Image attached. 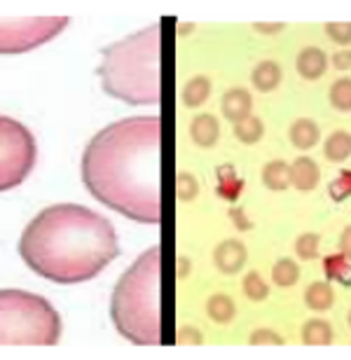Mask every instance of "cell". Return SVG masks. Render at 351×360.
Segmentation results:
<instances>
[{"mask_svg":"<svg viewBox=\"0 0 351 360\" xmlns=\"http://www.w3.org/2000/svg\"><path fill=\"white\" fill-rule=\"evenodd\" d=\"M82 180L113 211L129 220H162V120L129 117L106 127L82 155Z\"/></svg>","mask_w":351,"mask_h":360,"instance_id":"6da1fadb","label":"cell"},{"mask_svg":"<svg viewBox=\"0 0 351 360\" xmlns=\"http://www.w3.org/2000/svg\"><path fill=\"white\" fill-rule=\"evenodd\" d=\"M19 255L38 276L54 283L94 278L120 255L115 227L87 206L56 204L24 229Z\"/></svg>","mask_w":351,"mask_h":360,"instance_id":"7a4b0ae2","label":"cell"},{"mask_svg":"<svg viewBox=\"0 0 351 360\" xmlns=\"http://www.w3.org/2000/svg\"><path fill=\"white\" fill-rule=\"evenodd\" d=\"M117 333L139 347H160L162 340V248L153 246L117 281L110 300Z\"/></svg>","mask_w":351,"mask_h":360,"instance_id":"3957f363","label":"cell"},{"mask_svg":"<svg viewBox=\"0 0 351 360\" xmlns=\"http://www.w3.org/2000/svg\"><path fill=\"white\" fill-rule=\"evenodd\" d=\"M106 94L129 105L162 101V31L150 26L103 49L98 68Z\"/></svg>","mask_w":351,"mask_h":360,"instance_id":"277c9868","label":"cell"},{"mask_svg":"<svg viewBox=\"0 0 351 360\" xmlns=\"http://www.w3.org/2000/svg\"><path fill=\"white\" fill-rule=\"evenodd\" d=\"M61 319L45 297L0 290V347H56Z\"/></svg>","mask_w":351,"mask_h":360,"instance_id":"5b68a950","label":"cell"},{"mask_svg":"<svg viewBox=\"0 0 351 360\" xmlns=\"http://www.w3.org/2000/svg\"><path fill=\"white\" fill-rule=\"evenodd\" d=\"M35 155L38 148L26 124L0 115V192L24 183L33 171Z\"/></svg>","mask_w":351,"mask_h":360,"instance_id":"8992f818","label":"cell"},{"mask_svg":"<svg viewBox=\"0 0 351 360\" xmlns=\"http://www.w3.org/2000/svg\"><path fill=\"white\" fill-rule=\"evenodd\" d=\"M68 17H12L0 19V54H24L56 38Z\"/></svg>","mask_w":351,"mask_h":360,"instance_id":"52a82bcc","label":"cell"},{"mask_svg":"<svg viewBox=\"0 0 351 360\" xmlns=\"http://www.w3.org/2000/svg\"><path fill=\"white\" fill-rule=\"evenodd\" d=\"M246 257H248L246 246L236 239H227L213 250V262H216V267L223 274H230V276H234V274H239L243 269Z\"/></svg>","mask_w":351,"mask_h":360,"instance_id":"ba28073f","label":"cell"},{"mask_svg":"<svg viewBox=\"0 0 351 360\" xmlns=\"http://www.w3.org/2000/svg\"><path fill=\"white\" fill-rule=\"evenodd\" d=\"M223 115L230 122H241L250 117V110H253V98H250V91L248 89H241V87H234L230 91H225L223 96Z\"/></svg>","mask_w":351,"mask_h":360,"instance_id":"9c48e42d","label":"cell"},{"mask_svg":"<svg viewBox=\"0 0 351 360\" xmlns=\"http://www.w3.org/2000/svg\"><path fill=\"white\" fill-rule=\"evenodd\" d=\"M319 180H321V171L317 167V162L309 160V157H298L291 164V185L298 187L300 192L314 190L319 185Z\"/></svg>","mask_w":351,"mask_h":360,"instance_id":"30bf717a","label":"cell"},{"mask_svg":"<svg viewBox=\"0 0 351 360\" xmlns=\"http://www.w3.org/2000/svg\"><path fill=\"white\" fill-rule=\"evenodd\" d=\"M295 68L305 80H319L328 68V56L324 54V49H319V47H305L302 52L298 54Z\"/></svg>","mask_w":351,"mask_h":360,"instance_id":"8fae6325","label":"cell"},{"mask_svg":"<svg viewBox=\"0 0 351 360\" xmlns=\"http://www.w3.org/2000/svg\"><path fill=\"white\" fill-rule=\"evenodd\" d=\"M190 136L199 148H213L218 143L220 136V124L213 115H199L192 120L190 124Z\"/></svg>","mask_w":351,"mask_h":360,"instance_id":"7c38bea8","label":"cell"},{"mask_svg":"<svg viewBox=\"0 0 351 360\" xmlns=\"http://www.w3.org/2000/svg\"><path fill=\"white\" fill-rule=\"evenodd\" d=\"M250 82L262 94L274 91L279 87V82H281V68H279L276 61H260L253 68V73H250Z\"/></svg>","mask_w":351,"mask_h":360,"instance_id":"4fadbf2b","label":"cell"},{"mask_svg":"<svg viewBox=\"0 0 351 360\" xmlns=\"http://www.w3.org/2000/svg\"><path fill=\"white\" fill-rule=\"evenodd\" d=\"M291 143L295 146L298 150H312L314 146L319 143L321 139V131H319V127H317V122H312V120H295L291 124Z\"/></svg>","mask_w":351,"mask_h":360,"instance_id":"5bb4252c","label":"cell"},{"mask_svg":"<svg viewBox=\"0 0 351 360\" xmlns=\"http://www.w3.org/2000/svg\"><path fill=\"white\" fill-rule=\"evenodd\" d=\"M302 342L307 347H328L333 344V326L324 319H309L302 326Z\"/></svg>","mask_w":351,"mask_h":360,"instance_id":"9a60e30c","label":"cell"},{"mask_svg":"<svg viewBox=\"0 0 351 360\" xmlns=\"http://www.w3.org/2000/svg\"><path fill=\"white\" fill-rule=\"evenodd\" d=\"M262 183H264L267 190H274V192L288 190V185H291V167L286 162H281V160L264 164Z\"/></svg>","mask_w":351,"mask_h":360,"instance_id":"2e32d148","label":"cell"},{"mask_svg":"<svg viewBox=\"0 0 351 360\" xmlns=\"http://www.w3.org/2000/svg\"><path fill=\"white\" fill-rule=\"evenodd\" d=\"M305 302L312 311H328L335 302V292H333L331 283H326V281H314V283L307 288Z\"/></svg>","mask_w":351,"mask_h":360,"instance_id":"e0dca14e","label":"cell"},{"mask_svg":"<svg viewBox=\"0 0 351 360\" xmlns=\"http://www.w3.org/2000/svg\"><path fill=\"white\" fill-rule=\"evenodd\" d=\"M324 155L328 162H345L351 157V134L349 131H335L326 139L324 146Z\"/></svg>","mask_w":351,"mask_h":360,"instance_id":"ac0fdd59","label":"cell"},{"mask_svg":"<svg viewBox=\"0 0 351 360\" xmlns=\"http://www.w3.org/2000/svg\"><path fill=\"white\" fill-rule=\"evenodd\" d=\"M209 94H211L209 77L197 75V77H192L188 84H185V89H183V103L188 105V108H199V105L206 103Z\"/></svg>","mask_w":351,"mask_h":360,"instance_id":"d6986e66","label":"cell"},{"mask_svg":"<svg viewBox=\"0 0 351 360\" xmlns=\"http://www.w3.org/2000/svg\"><path fill=\"white\" fill-rule=\"evenodd\" d=\"M206 314L216 323H230L236 316V307L227 295H213V297H209V302H206Z\"/></svg>","mask_w":351,"mask_h":360,"instance_id":"ffe728a7","label":"cell"},{"mask_svg":"<svg viewBox=\"0 0 351 360\" xmlns=\"http://www.w3.org/2000/svg\"><path fill=\"white\" fill-rule=\"evenodd\" d=\"M324 271L328 274V278L338 281L342 285H351V260H347L345 255H328L324 260Z\"/></svg>","mask_w":351,"mask_h":360,"instance_id":"44dd1931","label":"cell"},{"mask_svg":"<svg viewBox=\"0 0 351 360\" xmlns=\"http://www.w3.org/2000/svg\"><path fill=\"white\" fill-rule=\"evenodd\" d=\"M264 134V127H262V120L260 117H246L241 122H236L234 124V136L239 139L241 143H246V146H255L257 141L262 139Z\"/></svg>","mask_w":351,"mask_h":360,"instance_id":"7402d4cb","label":"cell"},{"mask_svg":"<svg viewBox=\"0 0 351 360\" xmlns=\"http://www.w3.org/2000/svg\"><path fill=\"white\" fill-rule=\"evenodd\" d=\"M300 278V267L288 257H283V260H279L274 267H272V281H274L276 285L281 288H291L295 285Z\"/></svg>","mask_w":351,"mask_h":360,"instance_id":"603a6c76","label":"cell"},{"mask_svg":"<svg viewBox=\"0 0 351 360\" xmlns=\"http://www.w3.org/2000/svg\"><path fill=\"white\" fill-rule=\"evenodd\" d=\"M331 103L335 110L351 112V77H342V80L333 82L331 87Z\"/></svg>","mask_w":351,"mask_h":360,"instance_id":"cb8c5ba5","label":"cell"},{"mask_svg":"<svg viewBox=\"0 0 351 360\" xmlns=\"http://www.w3.org/2000/svg\"><path fill=\"white\" fill-rule=\"evenodd\" d=\"M241 285H243V295H246L250 302H262L269 295V285L264 283V278L257 271L246 274Z\"/></svg>","mask_w":351,"mask_h":360,"instance_id":"d4e9b609","label":"cell"},{"mask_svg":"<svg viewBox=\"0 0 351 360\" xmlns=\"http://www.w3.org/2000/svg\"><path fill=\"white\" fill-rule=\"evenodd\" d=\"M199 192V183L192 174H178L176 178V194L181 201H192Z\"/></svg>","mask_w":351,"mask_h":360,"instance_id":"484cf974","label":"cell"},{"mask_svg":"<svg viewBox=\"0 0 351 360\" xmlns=\"http://www.w3.org/2000/svg\"><path fill=\"white\" fill-rule=\"evenodd\" d=\"M319 234H302L298 236L295 241V253L302 257V260H314L319 257Z\"/></svg>","mask_w":351,"mask_h":360,"instance_id":"4316f807","label":"cell"},{"mask_svg":"<svg viewBox=\"0 0 351 360\" xmlns=\"http://www.w3.org/2000/svg\"><path fill=\"white\" fill-rule=\"evenodd\" d=\"M324 28L333 42H338V45H351V21H328Z\"/></svg>","mask_w":351,"mask_h":360,"instance_id":"83f0119b","label":"cell"},{"mask_svg":"<svg viewBox=\"0 0 351 360\" xmlns=\"http://www.w3.org/2000/svg\"><path fill=\"white\" fill-rule=\"evenodd\" d=\"M248 344H253V347H283V337L269 328H257L248 337Z\"/></svg>","mask_w":351,"mask_h":360,"instance_id":"f1b7e54d","label":"cell"},{"mask_svg":"<svg viewBox=\"0 0 351 360\" xmlns=\"http://www.w3.org/2000/svg\"><path fill=\"white\" fill-rule=\"evenodd\" d=\"M331 194H333V199L335 201H342V199H347L349 194H351V171H345L335 183L331 185Z\"/></svg>","mask_w":351,"mask_h":360,"instance_id":"f546056e","label":"cell"},{"mask_svg":"<svg viewBox=\"0 0 351 360\" xmlns=\"http://www.w3.org/2000/svg\"><path fill=\"white\" fill-rule=\"evenodd\" d=\"M241 187H243V183H241V180H236V178H232V180H220L218 192L223 194L225 199L234 201V199H236V194L241 192Z\"/></svg>","mask_w":351,"mask_h":360,"instance_id":"4dcf8cb0","label":"cell"},{"mask_svg":"<svg viewBox=\"0 0 351 360\" xmlns=\"http://www.w3.org/2000/svg\"><path fill=\"white\" fill-rule=\"evenodd\" d=\"M230 218H232V222H234V227H236V229H241V232H246V229L253 227V222H250V220L246 218L243 208H232V211H230Z\"/></svg>","mask_w":351,"mask_h":360,"instance_id":"1f68e13d","label":"cell"},{"mask_svg":"<svg viewBox=\"0 0 351 360\" xmlns=\"http://www.w3.org/2000/svg\"><path fill=\"white\" fill-rule=\"evenodd\" d=\"M333 66L338 70H349L351 68V49H340V52L333 56Z\"/></svg>","mask_w":351,"mask_h":360,"instance_id":"d6a6232c","label":"cell"},{"mask_svg":"<svg viewBox=\"0 0 351 360\" xmlns=\"http://www.w3.org/2000/svg\"><path fill=\"white\" fill-rule=\"evenodd\" d=\"M202 335H199V330L195 328H183L181 337H178V344H202Z\"/></svg>","mask_w":351,"mask_h":360,"instance_id":"836d02e7","label":"cell"},{"mask_svg":"<svg viewBox=\"0 0 351 360\" xmlns=\"http://www.w3.org/2000/svg\"><path fill=\"white\" fill-rule=\"evenodd\" d=\"M340 253L345 255L347 260H351V225L345 227V232L340 236Z\"/></svg>","mask_w":351,"mask_h":360,"instance_id":"e575fe53","label":"cell"},{"mask_svg":"<svg viewBox=\"0 0 351 360\" xmlns=\"http://www.w3.org/2000/svg\"><path fill=\"white\" fill-rule=\"evenodd\" d=\"M255 28L260 33H279L283 28V24H255Z\"/></svg>","mask_w":351,"mask_h":360,"instance_id":"d590c367","label":"cell"},{"mask_svg":"<svg viewBox=\"0 0 351 360\" xmlns=\"http://www.w3.org/2000/svg\"><path fill=\"white\" fill-rule=\"evenodd\" d=\"M188 269H190V262L185 260V257H181V260H178V276H188Z\"/></svg>","mask_w":351,"mask_h":360,"instance_id":"8d00e7d4","label":"cell"},{"mask_svg":"<svg viewBox=\"0 0 351 360\" xmlns=\"http://www.w3.org/2000/svg\"><path fill=\"white\" fill-rule=\"evenodd\" d=\"M190 31H192V24H185V26H181V35L190 33Z\"/></svg>","mask_w":351,"mask_h":360,"instance_id":"74e56055","label":"cell"},{"mask_svg":"<svg viewBox=\"0 0 351 360\" xmlns=\"http://www.w3.org/2000/svg\"><path fill=\"white\" fill-rule=\"evenodd\" d=\"M349 326H351V311H349Z\"/></svg>","mask_w":351,"mask_h":360,"instance_id":"f35d334b","label":"cell"}]
</instances>
